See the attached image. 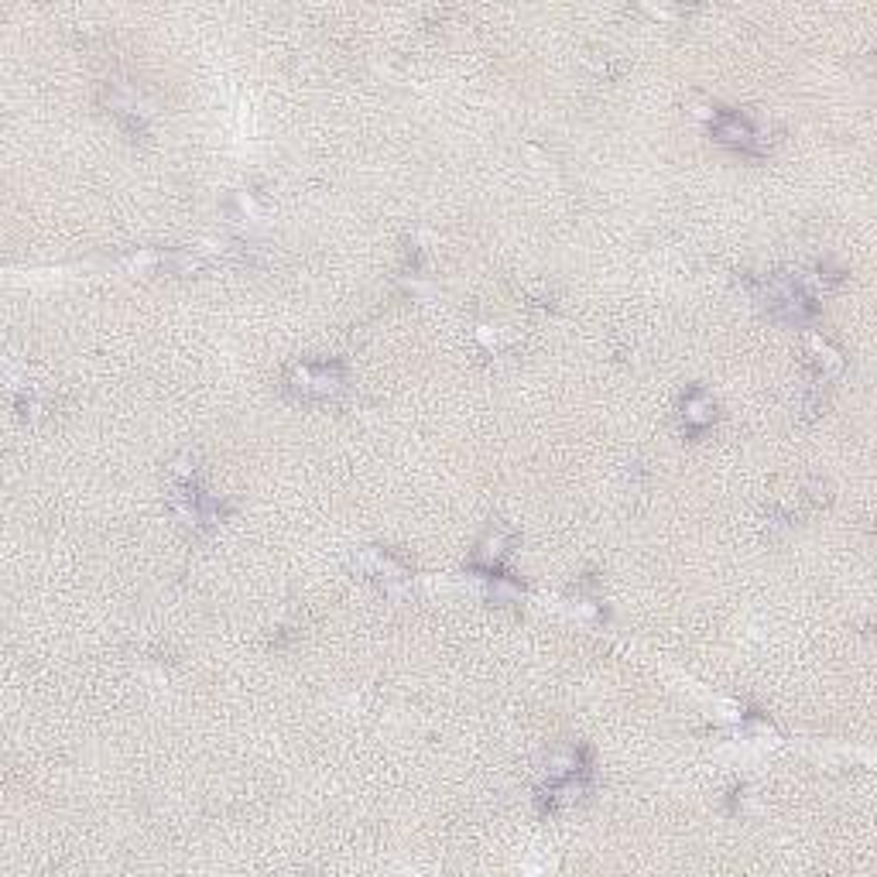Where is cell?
<instances>
[{"label": "cell", "instance_id": "cell-1", "mask_svg": "<svg viewBox=\"0 0 877 877\" xmlns=\"http://www.w3.org/2000/svg\"><path fill=\"white\" fill-rule=\"evenodd\" d=\"M713 134L720 144H727V148H734V151H744V155H758L761 151V134L751 127V120L740 117V114H730V110L716 114Z\"/></svg>", "mask_w": 877, "mask_h": 877}, {"label": "cell", "instance_id": "cell-2", "mask_svg": "<svg viewBox=\"0 0 877 877\" xmlns=\"http://www.w3.org/2000/svg\"><path fill=\"white\" fill-rule=\"evenodd\" d=\"M295 388H299V394H305V398H312V394H319V398H326V394L340 391L343 384V370L340 367H329V364H319V367H302L299 377H295Z\"/></svg>", "mask_w": 877, "mask_h": 877}, {"label": "cell", "instance_id": "cell-3", "mask_svg": "<svg viewBox=\"0 0 877 877\" xmlns=\"http://www.w3.org/2000/svg\"><path fill=\"white\" fill-rule=\"evenodd\" d=\"M713 415H716V405L703 391H693L682 401V422H686L689 432H703L706 425H713Z\"/></svg>", "mask_w": 877, "mask_h": 877}]
</instances>
